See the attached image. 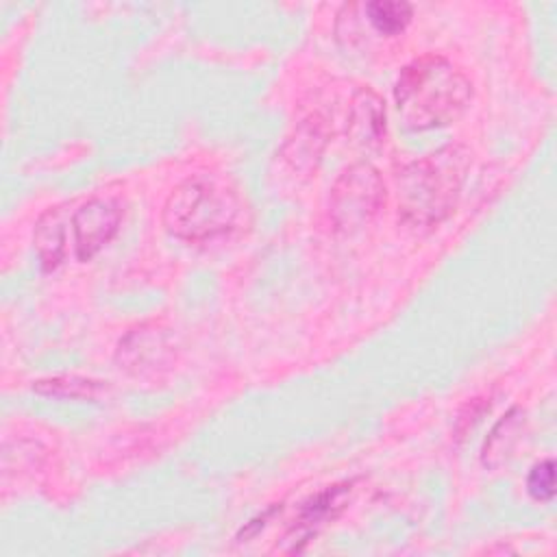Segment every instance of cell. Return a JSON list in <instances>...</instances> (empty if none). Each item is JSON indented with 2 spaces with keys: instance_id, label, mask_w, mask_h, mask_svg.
<instances>
[{
  "instance_id": "obj_1",
  "label": "cell",
  "mask_w": 557,
  "mask_h": 557,
  "mask_svg": "<svg viewBox=\"0 0 557 557\" xmlns=\"http://www.w3.org/2000/svg\"><path fill=\"white\" fill-rule=\"evenodd\" d=\"M472 83L444 57H420L405 65L394 85L400 120L411 131L446 126L463 115Z\"/></svg>"
},
{
  "instance_id": "obj_2",
  "label": "cell",
  "mask_w": 557,
  "mask_h": 557,
  "mask_svg": "<svg viewBox=\"0 0 557 557\" xmlns=\"http://www.w3.org/2000/svg\"><path fill=\"white\" fill-rule=\"evenodd\" d=\"M470 165L463 146H446L403 165L396 174L398 215L405 224L426 228L455 209Z\"/></svg>"
},
{
  "instance_id": "obj_3",
  "label": "cell",
  "mask_w": 557,
  "mask_h": 557,
  "mask_svg": "<svg viewBox=\"0 0 557 557\" xmlns=\"http://www.w3.org/2000/svg\"><path fill=\"white\" fill-rule=\"evenodd\" d=\"M242 200L233 187L218 178L191 176L183 181L163 205L168 233L185 242H207L224 235L239 218Z\"/></svg>"
},
{
  "instance_id": "obj_4",
  "label": "cell",
  "mask_w": 557,
  "mask_h": 557,
  "mask_svg": "<svg viewBox=\"0 0 557 557\" xmlns=\"http://www.w3.org/2000/svg\"><path fill=\"white\" fill-rule=\"evenodd\" d=\"M385 202V185L370 163L346 168L331 187V220L339 231L366 226Z\"/></svg>"
},
{
  "instance_id": "obj_5",
  "label": "cell",
  "mask_w": 557,
  "mask_h": 557,
  "mask_svg": "<svg viewBox=\"0 0 557 557\" xmlns=\"http://www.w3.org/2000/svg\"><path fill=\"white\" fill-rule=\"evenodd\" d=\"M74 255L78 261L94 259L120 228V207L111 198H91L83 202L70 220Z\"/></svg>"
},
{
  "instance_id": "obj_6",
  "label": "cell",
  "mask_w": 557,
  "mask_h": 557,
  "mask_svg": "<svg viewBox=\"0 0 557 557\" xmlns=\"http://www.w3.org/2000/svg\"><path fill=\"white\" fill-rule=\"evenodd\" d=\"M115 361L120 368L135 376L157 374L165 370L172 361V344L163 329L159 326H139L133 329L117 346Z\"/></svg>"
},
{
  "instance_id": "obj_7",
  "label": "cell",
  "mask_w": 557,
  "mask_h": 557,
  "mask_svg": "<svg viewBox=\"0 0 557 557\" xmlns=\"http://www.w3.org/2000/svg\"><path fill=\"white\" fill-rule=\"evenodd\" d=\"M70 220L72 215H67V209L59 205V207L46 209L35 224L33 244H35L39 263L46 272L54 270L65 257V239H67L65 226H70Z\"/></svg>"
},
{
  "instance_id": "obj_8",
  "label": "cell",
  "mask_w": 557,
  "mask_h": 557,
  "mask_svg": "<svg viewBox=\"0 0 557 557\" xmlns=\"http://www.w3.org/2000/svg\"><path fill=\"white\" fill-rule=\"evenodd\" d=\"M348 128H350L352 139L366 148L379 146L383 141L385 107L374 91H370V89L357 91V96L352 98V104H350Z\"/></svg>"
},
{
  "instance_id": "obj_9",
  "label": "cell",
  "mask_w": 557,
  "mask_h": 557,
  "mask_svg": "<svg viewBox=\"0 0 557 557\" xmlns=\"http://www.w3.org/2000/svg\"><path fill=\"white\" fill-rule=\"evenodd\" d=\"M348 496H350V485H333L311 496L300 507L298 520L294 524V533L302 540H309L311 533H315L326 520H333L348 505Z\"/></svg>"
},
{
  "instance_id": "obj_10",
  "label": "cell",
  "mask_w": 557,
  "mask_h": 557,
  "mask_svg": "<svg viewBox=\"0 0 557 557\" xmlns=\"http://www.w3.org/2000/svg\"><path fill=\"white\" fill-rule=\"evenodd\" d=\"M524 426H527V418H524V411L520 407H513L509 409L498 422L496 426L490 431L487 440H485V446H483V463L487 468H498L503 466L505 461H509V457L513 455L516 446L520 444L522 440V433H524Z\"/></svg>"
},
{
  "instance_id": "obj_11",
  "label": "cell",
  "mask_w": 557,
  "mask_h": 557,
  "mask_svg": "<svg viewBox=\"0 0 557 557\" xmlns=\"http://www.w3.org/2000/svg\"><path fill=\"white\" fill-rule=\"evenodd\" d=\"M361 11L366 15L363 20H368V24L383 37L400 35L413 15V7L403 0L366 2L361 4Z\"/></svg>"
},
{
  "instance_id": "obj_12",
  "label": "cell",
  "mask_w": 557,
  "mask_h": 557,
  "mask_svg": "<svg viewBox=\"0 0 557 557\" xmlns=\"http://www.w3.org/2000/svg\"><path fill=\"white\" fill-rule=\"evenodd\" d=\"M324 137L326 135L322 131V122H318L315 117L307 120L285 146V154L292 161V165L294 168H305V165L309 168L322 154V148H324V141H326Z\"/></svg>"
},
{
  "instance_id": "obj_13",
  "label": "cell",
  "mask_w": 557,
  "mask_h": 557,
  "mask_svg": "<svg viewBox=\"0 0 557 557\" xmlns=\"http://www.w3.org/2000/svg\"><path fill=\"white\" fill-rule=\"evenodd\" d=\"M35 392L48 394V396H61V398H98L107 385L102 381H91L83 376H52V379H41L33 385Z\"/></svg>"
},
{
  "instance_id": "obj_14",
  "label": "cell",
  "mask_w": 557,
  "mask_h": 557,
  "mask_svg": "<svg viewBox=\"0 0 557 557\" xmlns=\"http://www.w3.org/2000/svg\"><path fill=\"white\" fill-rule=\"evenodd\" d=\"M527 492L533 500L546 503L555 496V461L544 459L535 463L527 476Z\"/></svg>"
}]
</instances>
